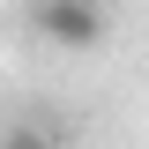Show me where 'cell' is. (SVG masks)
<instances>
[{
    "instance_id": "1",
    "label": "cell",
    "mask_w": 149,
    "mask_h": 149,
    "mask_svg": "<svg viewBox=\"0 0 149 149\" xmlns=\"http://www.w3.org/2000/svg\"><path fill=\"white\" fill-rule=\"evenodd\" d=\"M30 30L67 52H90L104 37V15H97V0H30Z\"/></svg>"
},
{
    "instance_id": "2",
    "label": "cell",
    "mask_w": 149,
    "mask_h": 149,
    "mask_svg": "<svg viewBox=\"0 0 149 149\" xmlns=\"http://www.w3.org/2000/svg\"><path fill=\"white\" fill-rule=\"evenodd\" d=\"M0 149H60V142H52L45 127H8V134H0Z\"/></svg>"
}]
</instances>
